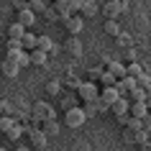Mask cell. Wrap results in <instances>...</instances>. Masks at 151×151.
Here are the masks:
<instances>
[{
	"label": "cell",
	"instance_id": "4dcf8cb0",
	"mask_svg": "<svg viewBox=\"0 0 151 151\" xmlns=\"http://www.w3.org/2000/svg\"><path fill=\"white\" fill-rule=\"evenodd\" d=\"M28 8H31L33 13H44L49 5H44V0H28Z\"/></svg>",
	"mask_w": 151,
	"mask_h": 151
},
{
	"label": "cell",
	"instance_id": "8992f818",
	"mask_svg": "<svg viewBox=\"0 0 151 151\" xmlns=\"http://www.w3.org/2000/svg\"><path fill=\"white\" fill-rule=\"evenodd\" d=\"M5 59H10V62H16L21 69L23 67H28L31 64V51H26V49H21V51H8V56Z\"/></svg>",
	"mask_w": 151,
	"mask_h": 151
},
{
	"label": "cell",
	"instance_id": "d6986e66",
	"mask_svg": "<svg viewBox=\"0 0 151 151\" xmlns=\"http://www.w3.org/2000/svg\"><path fill=\"white\" fill-rule=\"evenodd\" d=\"M41 128H44V133L49 136V138H54V136H59V123L54 120H46V123H41Z\"/></svg>",
	"mask_w": 151,
	"mask_h": 151
},
{
	"label": "cell",
	"instance_id": "d6a6232c",
	"mask_svg": "<svg viewBox=\"0 0 151 151\" xmlns=\"http://www.w3.org/2000/svg\"><path fill=\"white\" fill-rule=\"evenodd\" d=\"M95 105H97V113H110V103H105L103 97H97Z\"/></svg>",
	"mask_w": 151,
	"mask_h": 151
},
{
	"label": "cell",
	"instance_id": "484cf974",
	"mask_svg": "<svg viewBox=\"0 0 151 151\" xmlns=\"http://www.w3.org/2000/svg\"><path fill=\"white\" fill-rule=\"evenodd\" d=\"M64 85H67V87H72V90H74V92H77V90H80L82 87V82H85V80H80V77H72V74H67V77H64Z\"/></svg>",
	"mask_w": 151,
	"mask_h": 151
},
{
	"label": "cell",
	"instance_id": "3957f363",
	"mask_svg": "<svg viewBox=\"0 0 151 151\" xmlns=\"http://www.w3.org/2000/svg\"><path fill=\"white\" fill-rule=\"evenodd\" d=\"M85 120H87V113H85L82 105L69 110V113H64V126L67 128H80V126H85Z\"/></svg>",
	"mask_w": 151,
	"mask_h": 151
},
{
	"label": "cell",
	"instance_id": "f35d334b",
	"mask_svg": "<svg viewBox=\"0 0 151 151\" xmlns=\"http://www.w3.org/2000/svg\"><path fill=\"white\" fill-rule=\"evenodd\" d=\"M126 62H128V64L138 62V56H136V51H126Z\"/></svg>",
	"mask_w": 151,
	"mask_h": 151
},
{
	"label": "cell",
	"instance_id": "603a6c76",
	"mask_svg": "<svg viewBox=\"0 0 151 151\" xmlns=\"http://www.w3.org/2000/svg\"><path fill=\"white\" fill-rule=\"evenodd\" d=\"M100 85H103V87H115V85H118V77H115L113 72L105 69V72H103V77H100Z\"/></svg>",
	"mask_w": 151,
	"mask_h": 151
},
{
	"label": "cell",
	"instance_id": "ac0fdd59",
	"mask_svg": "<svg viewBox=\"0 0 151 151\" xmlns=\"http://www.w3.org/2000/svg\"><path fill=\"white\" fill-rule=\"evenodd\" d=\"M18 72H21V67H18L16 62H10V59L3 62V74H5V77H18Z\"/></svg>",
	"mask_w": 151,
	"mask_h": 151
},
{
	"label": "cell",
	"instance_id": "7bdbcfd3",
	"mask_svg": "<svg viewBox=\"0 0 151 151\" xmlns=\"http://www.w3.org/2000/svg\"><path fill=\"white\" fill-rule=\"evenodd\" d=\"M82 3H92V0H82Z\"/></svg>",
	"mask_w": 151,
	"mask_h": 151
},
{
	"label": "cell",
	"instance_id": "b9f144b4",
	"mask_svg": "<svg viewBox=\"0 0 151 151\" xmlns=\"http://www.w3.org/2000/svg\"><path fill=\"white\" fill-rule=\"evenodd\" d=\"M16 151H33V149H28V146H16Z\"/></svg>",
	"mask_w": 151,
	"mask_h": 151
},
{
	"label": "cell",
	"instance_id": "4fadbf2b",
	"mask_svg": "<svg viewBox=\"0 0 151 151\" xmlns=\"http://www.w3.org/2000/svg\"><path fill=\"white\" fill-rule=\"evenodd\" d=\"M141 131H136V128H123V141L133 143V146H141Z\"/></svg>",
	"mask_w": 151,
	"mask_h": 151
},
{
	"label": "cell",
	"instance_id": "44dd1931",
	"mask_svg": "<svg viewBox=\"0 0 151 151\" xmlns=\"http://www.w3.org/2000/svg\"><path fill=\"white\" fill-rule=\"evenodd\" d=\"M126 72H128V77H133V80H138V77H143L146 72H143V67L138 62H133V64H126Z\"/></svg>",
	"mask_w": 151,
	"mask_h": 151
},
{
	"label": "cell",
	"instance_id": "d4e9b609",
	"mask_svg": "<svg viewBox=\"0 0 151 151\" xmlns=\"http://www.w3.org/2000/svg\"><path fill=\"white\" fill-rule=\"evenodd\" d=\"M103 31L108 33V36H120V26H118V21H105Z\"/></svg>",
	"mask_w": 151,
	"mask_h": 151
},
{
	"label": "cell",
	"instance_id": "5b68a950",
	"mask_svg": "<svg viewBox=\"0 0 151 151\" xmlns=\"http://www.w3.org/2000/svg\"><path fill=\"white\" fill-rule=\"evenodd\" d=\"M64 28H67V33H69V36H80V31L85 28V18H82V16L67 18V21H64Z\"/></svg>",
	"mask_w": 151,
	"mask_h": 151
},
{
	"label": "cell",
	"instance_id": "1f68e13d",
	"mask_svg": "<svg viewBox=\"0 0 151 151\" xmlns=\"http://www.w3.org/2000/svg\"><path fill=\"white\" fill-rule=\"evenodd\" d=\"M67 3H69V8H72V13H74V16H80L82 8H85V3H82V0H67Z\"/></svg>",
	"mask_w": 151,
	"mask_h": 151
},
{
	"label": "cell",
	"instance_id": "ffe728a7",
	"mask_svg": "<svg viewBox=\"0 0 151 151\" xmlns=\"http://www.w3.org/2000/svg\"><path fill=\"white\" fill-rule=\"evenodd\" d=\"M16 123H21L16 115H3V118H0V131H3V133H8L10 128L16 126Z\"/></svg>",
	"mask_w": 151,
	"mask_h": 151
},
{
	"label": "cell",
	"instance_id": "277c9868",
	"mask_svg": "<svg viewBox=\"0 0 151 151\" xmlns=\"http://www.w3.org/2000/svg\"><path fill=\"white\" fill-rule=\"evenodd\" d=\"M126 10V0H108L103 5V16L105 21H118V16Z\"/></svg>",
	"mask_w": 151,
	"mask_h": 151
},
{
	"label": "cell",
	"instance_id": "7c38bea8",
	"mask_svg": "<svg viewBox=\"0 0 151 151\" xmlns=\"http://www.w3.org/2000/svg\"><path fill=\"white\" fill-rule=\"evenodd\" d=\"M64 51H67L69 56H80V54H82L80 39H77V36H69V39H67V44H64Z\"/></svg>",
	"mask_w": 151,
	"mask_h": 151
},
{
	"label": "cell",
	"instance_id": "d590c367",
	"mask_svg": "<svg viewBox=\"0 0 151 151\" xmlns=\"http://www.w3.org/2000/svg\"><path fill=\"white\" fill-rule=\"evenodd\" d=\"M44 18H46V21H51V23H54V21H59V18H56V10H54V5H49V8L44 10Z\"/></svg>",
	"mask_w": 151,
	"mask_h": 151
},
{
	"label": "cell",
	"instance_id": "83f0119b",
	"mask_svg": "<svg viewBox=\"0 0 151 151\" xmlns=\"http://www.w3.org/2000/svg\"><path fill=\"white\" fill-rule=\"evenodd\" d=\"M54 46H56V44L49 39V36H39V46H36V49H41V51H46V54H49Z\"/></svg>",
	"mask_w": 151,
	"mask_h": 151
},
{
	"label": "cell",
	"instance_id": "9c48e42d",
	"mask_svg": "<svg viewBox=\"0 0 151 151\" xmlns=\"http://www.w3.org/2000/svg\"><path fill=\"white\" fill-rule=\"evenodd\" d=\"M54 10H56V18H59L62 23H64V21H67V18H72V16H74L67 0H56V3H54Z\"/></svg>",
	"mask_w": 151,
	"mask_h": 151
},
{
	"label": "cell",
	"instance_id": "8d00e7d4",
	"mask_svg": "<svg viewBox=\"0 0 151 151\" xmlns=\"http://www.w3.org/2000/svg\"><path fill=\"white\" fill-rule=\"evenodd\" d=\"M13 8H16V13H21L28 8V0H13Z\"/></svg>",
	"mask_w": 151,
	"mask_h": 151
},
{
	"label": "cell",
	"instance_id": "836d02e7",
	"mask_svg": "<svg viewBox=\"0 0 151 151\" xmlns=\"http://www.w3.org/2000/svg\"><path fill=\"white\" fill-rule=\"evenodd\" d=\"M82 108H85V113H87V118H95L97 115V105L95 103H85Z\"/></svg>",
	"mask_w": 151,
	"mask_h": 151
},
{
	"label": "cell",
	"instance_id": "30bf717a",
	"mask_svg": "<svg viewBox=\"0 0 151 151\" xmlns=\"http://www.w3.org/2000/svg\"><path fill=\"white\" fill-rule=\"evenodd\" d=\"M16 21L21 26H26V28H31V26H36V13H33L31 8L21 10V13H16Z\"/></svg>",
	"mask_w": 151,
	"mask_h": 151
},
{
	"label": "cell",
	"instance_id": "ab89813d",
	"mask_svg": "<svg viewBox=\"0 0 151 151\" xmlns=\"http://www.w3.org/2000/svg\"><path fill=\"white\" fill-rule=\"evenodd\" d=\"M143 131H149V133H151V110H149V115L143 118Z\"/></svg>",
	"mask_w": 151,
	"mask_h": 151
},
{
	"label": "cell",
	"instance_id": "5bb4252c",
	"mask_svg": "<svg viewBox=\"0 0 151 151\" xmlns=\"http://www.w3.org/2000/svg\"><path fill=\"white\" fill-rule=\"evenodd\" d=\"M62 85H64L62 80H49L46 85H44V92H46V95H51V97H59V92H62Z\"/></svg>",
	"mask_w": 151,
	"mask_h": 151
},
{
	"label": "cell",
	"instance_id": "e0dca14e",
	"mask_svg": "<svg viewBox=\"0 0 151 151\" xmlns=\"http://www.w3.org/2000/svg\"><path fill=\"white\" fill-rule=\"evenodd\" d=\"M46 59H49L46 51H41V49H33V51H31V64H33V67H44Z\"/></svg>",
	"mask_w": 151,
	"mask_h": 151
},
{
	"label": "cell",
	"instance_id": "7402d4cb",
	"mask_svg": "<svg viewBox=\"0 0 151 151\" xmlns=\"http://www.w3.org/2000/svg\"><path fill=\"white\" fill-rule=\"evenodd\" d=\"M26 31H28V28H26V26H21V23L16 21V23H13V26L8 28V36H10V39H23V36H26Z\"/></svg>",
	"mask_w": 151,
	"mask_h": 151
},
{
	"label": "cell",
	"instance_id": "ee69618b",
	"mask_svg": "<svg viewBox=\"0 0 151 151\" xmlns=\"http://www.w3.org/2000/svg\"><path fill=\"white\" fill-rule=\"evenodd\" d=\"M0 151H5V149H0Z\"/></svg>",
	"mask_w": 151,
	"mask_h": 151
},
{
	"label": "cell",
	"instance_id": "9a60e30c",
	"mask_svg": "<svg viewBox=\"0 0 151 151\" xmlns=\"http://www.w3.org/2000/svg\"><path fill=\"white\" fill-rule=\"evenodd\" d=\"M100 97H103L105 103H110V105H113L118 97H123V95L118 92V87H103V90H100Z\"/></svg>",
	"mask_w": 151,
	"mask_h": 151
},
{
	"label": "cell",
	"instance_id": "8fae6325",
	"mask_svg": "<svg viewBox=\"0 0 151 151\" xmlns=\"http://www.w3.org/2000/svg\"><path fill=\"white\" fill-rule=\"evenodd\" d=\"M149 105H146V100H133V103H131V115H136V118H146V115H149Z\"/></svg>",
	"mask_w": 151,
	"mask_h": 151
},
{
	"label": "cell",
	"instance_id": "f546056e",
	"mask_svg": "<svg viewBox=\"0 0 151 151\" xmlns=\"http://www.w3.org/2000/svg\"><path fill=\"white\" fill-rule=\"evenodd\" d=\"M62 108H64V113H69V110H74V108H80V105H77V97H64V100H62Z\"/></svg>",
	"mask_w": 151,
	"mask_h": 151
},
{
	"label": "cell",
	"instance_id": "cb8c5ba5",
	"mask_svg": "<svg viewBox=\"0 0 151 151\" xmlns=\"http://www.w3.org/2000/svg\"><path fill=\"white\" fill-rule=\"evenodd\" d=\"M103 72H105V67L100 64V67H87V80H92V82H100V77H103Z\"/></svg>",
	"mask_w": 151,
	"mask_h": 151
},
{
	"label": "cell",
	"instance_id": "52a82bcc",
	"mask_svg": "<svg viewBox=\"0 0 151 151\" xmlns=\"http://www.w3.org/2000/svg\"><path fill=\"white\" fill-rule=\"evenodd\" d=\"M110 113L118 118V115H126V113H131V100L128 97H118L115 103L110 105Z\"/></svg>",
	"mask_w": 151,
	"mask_h": 151
},
{
	"label": "cell",
	"instance_id": "f1b7e54d",
	"mask_svg": "<svg viewBox=\"0 0 151 151\" xmlns=\"http://www.w3.org/2000/svg\"><path fill=\"white\" fill-rule=\"evenodd\" d=\"M23 49V41L21 39H8L5 41V51H21Z\"/></svg>",
	"mask_w": 151,
	"mask_h": 151
},
{
	"label": "cell",
	"instance_id": "60d3db41",
	"mask_svg": "<svg viewBox=\"0 0 151 151\" xmlns=\"http://www.w3.org/2000/svg\"><path fill=\"white\" fill-rule=\"evenodd\" d=\"M141 151H151V138H146V141L141 143Z\"/></svg>",
	"mask_w": 151,
	"mask_h": 151
},
{
	"label": "cell",
	"instance_id": "2e32d148",
	"mask_svg": "<svg viewBox=\"0 0 151 151\" xmlns=\"http://www.w3.org/2000/svg\"><path fill=\"white\" fill-rule=\"evenodd\" d=\"M21 41H23V49H26V51H33V49L39 46V36L31 33V31H26V36H23Z\"/></svg>",
	"mask_w": 151,
	"mask_h": 151
},
{
	"label": "cell",
	"instance_id": "ba28073f",
	"mask_svg": "<svg viewBox=\"0 0 151 151\" xmlns=\"http://www.w3.org/2000/svg\"><path fill=\"white\" fill-rule=\"evenodd\" d=\"M115 87H118V92H120L123 97H128L136 87H138V80H133V77H123V80H120Z\"/></svg>",
	"mask_w": 151,
	"mask_h": 151
},
{
	"label": "cell",
	"instance_id": "4316f807",
	"mask_svg": "<svg viewBox=\"0 0 151 151\" xmlns=\"http://www.w3.org/2000/svg\"><path fill=\"white\" fill-rule=\"evenodd\" d=\"M82 18H92V16H97V3L92 0V3H85V8H82V13H80Z\"/></svg>",
	"mask_w": 151,
	"mask_h": 151
},
{
	"label": "cell",
	"instance_id": "6da1fadb",
	"mask_svg": "<svg viewBox=\"0 0 151 151\" xmlns=\"http://www.w3.org/2000/svg\"><path fill=\"white\" fill-rule=\"evenodd\" d=\"M56 118V113L54 108L49 103H36L33 105V110H31V120H36V123H46V120H54Z\"/></svg>",
	"mask_w": 151,
	"mask_h": 151
},
{
	"label": "cell",
	"instance_id": "e575fe53",
	"mask_svg": "<svg viewBox=\"0 0 151 151\" xmlns=\"http://www.w3.org/2000/svg\"><path fill=\"white\" fill-rule=\"evenodd\" d=\"M0 113H3V115H13V105H10V100H3V103H0Z\"/></svg>",
	"mask_w": 151,
	"mask_h": 151
},
{
	"label": "cell",
	"instance_id": "7a4b0ae2",
	"mask_svg": "<svg viewBox=\"0 0 151 151\" xmlns=\"http://www.w3.org/2000/svg\"><path fill=\"white\" fill-rule=\"evenodd\" d=\"M77 97H80L82 103H95L97 97H100V92H97V82L85 80V82H82V87L77 90Z\"/></svg>",
	"mask_w": 151,
	"mask_h": 151
},
{
	"label": "cell",
	"instance_id": "74e56055",
	"mask_svg": "<svg viewBox=\"0 0 151 151\" xmlns=\"http://www.w3.org/2000/svg\"><path fill=\"white\" fill-rule=\"evenodd\" d=\"M118 123L123 128H128V123H131V113H126V115H118Z\"/></svg>",
	"mask_w": 151,
	"mask_h": 151
}]
</instances>
